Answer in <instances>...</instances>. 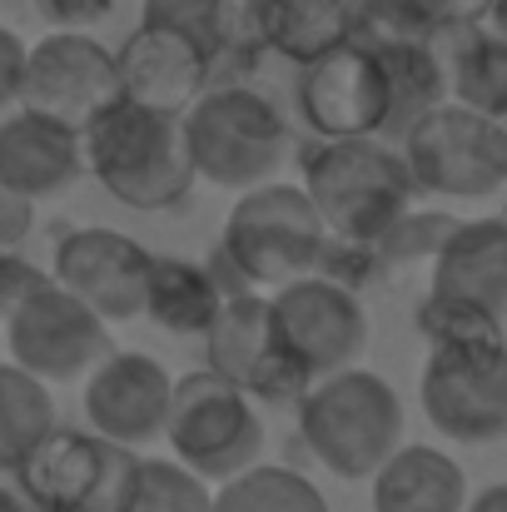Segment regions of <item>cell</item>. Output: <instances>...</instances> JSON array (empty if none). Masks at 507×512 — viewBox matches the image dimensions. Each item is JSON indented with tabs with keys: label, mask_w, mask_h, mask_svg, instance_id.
Instances as JSON below:
<instances>
[{
	"label": "cell",
	"mask_w": 507,
	"mask_h": 512,
	"mask_svg": "<svg viewBox=\"0 0 507 512\" xmlns=\"http://www.w3.org/2000/svg\"><path fill=\"white\" fill-rule=\"evenodd\" d=\"M329 249V229L304 184H254L239 189V204L224 219V239L214 254V279L224 294L279 289L299 274H319Z\"/></svg>",
	"instance_id": "obj_1"
},
{
	"label": "cell",
	"mask_w": 507,
	"mask_h": 512,
	"mask_svg": "<svg viewBox=\"0 0 507 512\" xmlns=\"http://www.w3.org/2000/svg\"><path fill=\"white\" fill-rule=\"evenodd\" d=\"M80 140H85V174H95L105 194L130 209H174L199 179L184 150L179 115L135 105L125 95L110 100L80 130Z\"/></svg>",
	"instance_id": "obj_2"
},
{
	"label": "cell",
	"mask_w": 507,
	"mask_h": 512,
	"mask_svg": "<svg viewBox=\"0 0 507 512\" xmlns=\"http://www.w3.org/2000/svg\"><path fill=\"white\" fill-rule=\"evenodd\" d=\"M304 189L324 229L343 244H373L418 194L403 150L383 135L319 140L304 155Z\"/></svg>",
	"instance_id": "obj_3"
},
{
	"label": "cell",
	"mask_w": 507,
	"mask_h": 512,
	"mask_svg": "<svg viewBox=\"0 0 507 512\" xmlns=\"http://www.w3.org/2000/svg\"><path fill=\"white\" fill-rule=\"evenodd\" d=\"M299 438L343 483L373 478L403 448V398L378 373L348 363L299 398Z\"/></svg>",
	"instance_id": "obj_4"
},
{
	"label": "cell",
	"mask_w": 507,
	"mask_h": 512,
	"mask_svg": "<svg viewBox=\"0 0 507 512\" xmlns=\"http://www.w3.org/2000/svg\"><path fill=\"white\" fill-rule=\"evenodd\" d=\"M184 150L204 184L254 189L269 184L289 160V125L279 105L249 85L204 90L184 115Z\"/></svg>",
	"instance_id": "obj_5"
},
{
	"label": "cell",
	"mask_w": 507,
	"mask_h": 512,
	"mask_svg": "<svg viewBox=\"0 0 507 512\" xmlns=\"http://www.w3.org/2000/svg\"><path fill=\"white\" fill-rule=\"evenodd\" d=\"M169 453L199 473L204 483H229L244 468L264 463V418L259 403L229 383L224 373H214L209 363L174 378V398H169V423H165Z\"/></svg>",
	"instance_id": "obj_6"
},
{
	"label": "cell",
	"mask_w": 507,
	"mask_h": 512,
	"mask_svg": "<svg viewBox=\"0 0 507 512\" xmlns=\"http://www.w3.org/2000/svg\"><path fill=\"white\" fill-rule=\"evenodd\" d=\"M418 194L443 199H488L507 184V140L498 115L468 105H438L398 140Z\"/></svg>",
	"instance_id": "obj_7"
},
{
	"label": "cell",
	"mask_w": 507,
	"mask_h": 512,
	"mask_svg": "<svg viewBox=\"0 0 507 512\" xmlns=\"http://www.w3.org/2000/svg\"><path fill=\"white\" fill-rule=\"evenodd\" d=\"M418 398L428 423L468 448L507 438V339L438 343L423 363Z\"/></svg>",
	"instance_id": "obj_8"
},
{
	"label": "cell",
	"mask_w": 507,
	"mask_h": 512,
	"mask_svg": "<svg viewBox=\"0 0 507 512\" xmlns=\"http://www.w3.org/2000/svg\"><path fill=\"white\" fill-rule=\"evenodd\" d=\"M204 363L214 373H224L229 383H239L254 403H269V408L299 403L314 383L279 339L264 289H244L219 304L214 324L204 329Z\"/></svg>",
	"instance_id": "obj_9"
},
{
	"label": "cell",
	"mask_w": 507,
	"mask_h": 512,
	"mask_svg": "<svg viewBox=\"0 0 507 512\" xmlns=\"http://www.w3.org/2000/svg\"><path fill=\"white\" fill-rule=\"evenodd\" d=\"M0 343L10 348V358L20 368H30L45 383H70L85 378L105 353H110V324L75 299L65 284H55L50 274L20 299V309L10 314Z\"/></svg>",
	"instance_id": "obj_10"
},
{
	"label": "cell",
	"mask_w": 507,
	"mask_h": 512,
	"mask_svg": "<svg viewBox=\"0 0 507 512\" xmlns=\"http://www.w3.org/2000/svg\"><path fill=\"white\" fill-rule=\"evenodd\" d=\"M299 120L314 140H353V135H383V65L368 35L343 40L334 50L299 65L294 80Z\"/></svg>",
	"instance_id": "obj_11"
},
{
	"label": "cell",
	"mask_w": 507,
	"mask_h": 512,
	"mask_svg": "<svg viewBox=\"0 0 507 512\" xmlns=\"http://www.w3.org/2000/svg\"><path fill=\"white\" fill-rule=\"evenodd\" d=\"M269 309H274V329L284 348L314 383L358 363V353L368 348V314L358 294L329 274H299L279 284Z\"/></svg>",
	"instance_id": "obj_12"
},
{
	"label": "cell",
	"mask_w": 507,
	"mask_h": 512,
	"mask_svg": "<svg viewBox=\"0 0 507 512\" xmlns=\"http://www.w3.org/2000/svg\"><path fill=\"white\" fill-rule=\"evenodd\" d=\"M110 100H120L115 50L100 45L90 30H50L45 40L30 45L20 105L85 130Z\"/></svg>",
	"instance_id": "obj_13"
},
{
	"label": "cell",
	"mask_w": 507,
	"mask_h": 512,
	"mask_svg": "<svg viewBox=\"0 0 507 512\" xmlns=\"http://www.w3.org/2000/svg\"><path fill=\"white\" fill-rule=\"evenodd\" d=\"M150 264L155 254L135 244L120 229H70L55 244L50 279L65 284L75 299H85L105 324H130L145 314V289H150Z\"/></svg>",
	"instance_id": "obj_14"
},
{
	"label": "cell",
	"mask_w": 507,
	"mask_h": 512,
	"mask_svg": "<svg viewBox=\"0 0 507 512\" xmlns=\"http://www.w3.org/2000/svg\"><path fill=\"white\" fill-rule=\"evenodd\" d=\"M174 378L160 358L135 348H110L85 373V423L100 438H115L125 448H145L165 438Z\"/></svg>",
	"instance_id": "obj_15"
},
{
	"label": "cell",
	"mask_w": 507,
	"mask_h": 512,
	"mask_svg": "<svg viewBox=\"0 0 507 512\" xmlns=\"http://www.w3.org/2000/svg\"><path fill=\"white\" fill-rule=\"evenodd\" d=\"M115 70H120L125 100L165 110V115H184L209 90L214 50L184 30L140 20V30H130V40L115 50Z\"/></svg>",
	"instance_id": "obj_16"
},
{
	"label": "cell",
	"mask_w": 507,
	"mask_h": 512,
	"mask_svg": "<svg viewBox=\"0 0 507 512\" xmlns=\"http://www.w3.org/2000/svg\"><path fill=\"white\" fill-rule=\"evenodd\" d=\"M85 174V140L75 125L40 115L30 105L0 120V179L30 199L65 194Z\"/></svg>",
	"instance_id": "obj_17"
},
{
	"label": "cell",
	"mask_w": 507,
	"mask_h": 512,
	"mask_svg": "<svg viewBox=\"0 0 507 512\" xmlns=\"http://www.w3.org/2000/svg\"><path fill=\"white\" fill-rule=\"evenodd\" d=\"M383 65V90H388V110H383V140H403L418 120H428L438 105H448V60L438 55L433 35L418 30H388V35H368Z\"/></svg>",
	"instance_id": "obj_18"
},
{
	"label": "cell",
	"mask_w": 507,
	"mask_h": 512,
	"mask_svg": "<svg viewBox=\"0 0 507 512\" xmlns=\"http://www.w3.org/2000/svg\"><path fill=\"white\" fill-rule=\"evenodd\" d=\"M433 294L473 299L507 319V219H458L448 244L433 259Z\"/></svg>",
	"instance_id": "obj_19"
},
{
	"label": "cell",
	"mask_w": 507,
	"mask_h": 512,
	"mask_svg": "<svg viewBox=\"0 0 507 512\" xmlns=\"http://www.w3.org/2000/svg\"><path fill=\"white\" fill-rule=\"evenodd\" d=\"M373 512H468V478L448 453L403 443L373 473Z\"/></svg>",
	"instance_id": "obj_20"
},
{
	"label": "cell",
	"mask_w": 507,
	"mask_h": 512,
	"mask_svg": "<svg viewBox=\"0 0 507 512\" xmlns=\"http://www.w3.org/2000/svg\"><path fill=\"white\" fill-rule=\"evenodd\" d=\"M25 473L35 483V493L50 503L55 512H75L85 503L90 483L100 478L105 463V438L95 428H50L25 458Z\"/></svg>",
	"instance_id": "obj_21"
},
{
	"label": "cell",
	"mask_w": 507,
	"mask_h": 512,
	"mask_svg": "<svg viewBox=\"0 0 507 512\" xmlns=\"http://www.w3.org/2000/svg\"><path fill=\"white\" fill-rule=\"evenodd\" d=\"M224 284L214 279L209 264H189L174 254H155L150 264V289H145V314L169 329V334H199L214 324L219 304H224Z\"/></svg>",
	"instance_id": "obj_22"
},
{
	"label": "cell",
	"mask_w": 507,
	"mask_h": 512,
	"mask_svg": "<svg viewBox=\"0 0 507 512\" xmlns=\"http://www.w3.org/2000/svg\"><path fill=\"white\" fill-rule=\"evenodd\" d=\"M448 95L468 110L507 115V40L488 25L448 35Z\"/></svg>",
	"instance_id": "obj_23"
},
{
	"label": "cell",
	"mask_w": 507,
	"mask_h": 512,
	"mask_svg": "<svg viewBox=\"0 0 507 512\" xmlns=\"http://www.w3.org/2000/svg\"><path fill=\"white\" fill-rule=\"evenodd\" d=\"M358 35H363V15L353 0H279L274 5V55L294 65Z\"/></svg>",
	"instance_id": "obj_24"
},
{
	"label": "cell",
	"mask_w": 507,
	"mask_h": 512,
	"mask_svg": "<svg viewBox=\"0 0 507 512\" xmlns=\"http://www.w3.org/2000/svg\"><path fill=\"white\" fill-rule=\"evenodd\" d=\"M55 398L50 383L20 368L15 358L0 363V463L25 458L50 428H55Z\"/></svg>",
	"instance_id": "obj_25"
},
{
	"label": "cell",
	"mask_w": 507,
	"mask_h": 512,
	"mask_svg": "<svg viewBox=\"0 0 507 512\" xmlns=\"http://www.w3.org/2000/svg\"><path fill=\"white\" fill-rule=\"evenodd\" d=\"M214 512H329V503L304 473L279 463H254L239 478L219 483Z\"/></svg>",
	"instance_id": "obj_26"
},
{
	"label": "cell",
	"mask_w": 507,
	"mask_h": 512,
	"mask_svg": "<svg viewBox=\"0 0 507 512\" xmlns=\"http://www.w3.org/2000/svg\"><path fill=\"white\" fill-rule=\"evenodd\" d=\"M274 5L279 0H214L209 15L214 65L229 60L239 70H254L264 55H274Z\"/></svg>",
	"instance_id": "obj_27"
},
{
	"label": "cell",
	"mask_w": 507,
	"mask_h": 512,
	"mask_svg": "<svg viewBox=\"0 0 507 512\" xmlns=\"http://www.w3.org/2000/svg\"><path fill=\"white\" fill-rule=\"evenodd\" d=\"M418 334L433 343H503V314L473 304V299H453V294H433L418 304Z\"/></svg>",
	"instance_id": "obj_28"
},
{
	"label": "cell",
	"mask_w": 507,
	"mask_h": 512,
	"mask_svg": "<svg viewBox=\"0 0 507 512\" xmlns=\"http://www.w3.org/2000/svg\"><path fill=\"white\" fill-rule=\"evenodd\" d=\"M453 229H458L453 214H443V209H413V204H408V209L373 239V254H378V264H423V259L433 264Z\"/></svg>",
	"instance_id": "obj_29"
},
{
	"label": "cell",
	"mask_w": 507,
	"mask_h": 512,
	"mask_svg": "<svg viewBox=\"0 0 507 512\" xmlns=\"http://www.w3.org/2000/svg\"><path fill=\"white\" fill-rule=\"evenodd\" d=\"M130 512H214V493L199 473H189L179 458H145L140 468V488Z\"/></svg>",
	"instance_id": "obj_30"
},
{
	"label": "cell",
	"mask_w": 507,
	"mask_h": 512,
	"mask_svg": "<svg viewBox=\"0 0 507 512\" xmlns=\"http://www.w3.org/2000/svg\"><path fill=\"white\" fill-rule=\"evenodd\" d=\"M140 468H145L140 448H125V443L105 438V463H100V478L90 483L85 503H80L75 512H130V503H135V488H140Z\"/></svg>",
	"instance_id": "obj_31"
},
{
	"label": "cell",
	"mask_w": 507,
	"mask_h": 512,
	"mask_svg": "<svg viewBox=\"0 0 507 512\" xmlns=\"http://www.w3.org/2000/svg\"><path fill=\"white\" fill-rule=\"evenodd\" d=\"M488 10H493V0H403L408 30L433 35V40H448V35H458V30L483 25Z\"/></svg>",
	"instance_id": "obj_32"
},
{
	"label": "cell",
	"mask_w": 507,
	"mask_h": 512,
	"mask_svg": "<svg viewBox=\"0 0 507 512\" xmlns=\"http://www.w3.org/2000/svg\"><path fill=\"white\" fill-rule=\"evenodd\" d=\"M209 15H214V0H145L140 5V20L145 25L184 30V35L204 40V45H209Z\"/></svg>",
	"instance_id": "obj_33"
},
{
	"label": "cell",
	"mask_w": 507,
	"mask_h": 512,
	"mask_svg": "<svg viewBox=\"0 0 507 512\" xmlns=\"http://www.w3.org/2000/svg\"><path fill=\"white\" fill-rule=\"evenodd\" d=\"M35 204L40 199H30V194H20L15 184L0 179V249L5 254L25 249V239L35 234Z\"/></svg>",
	"instance_id": "obj_34"
},
{
	"label": "cell",
	"mask_w": 507,
	"mask_h": 512,
	"mask_svg": "<svg viewBox=\"0 0 507 512\" xmlns=\"http://www.w3.org/2000/svg\"><path fill=\"white\" fill-rule=\"evenodd\" d=\"M40 279H45V269H35L20 249H15V254H5V249H0V334H5L10 314L20 309V299H25Z\"/></svg>",
	"instance_id": "obj_35"
},
{
	"label": "cell",
	"mask_w": 507,
	"mask_h": 512,
	"mask_svg": "<svg viewBox=\"0 0 507 512\" xmlns=\"http://www.w3.org/2000/svg\"><path fill=\"white\" fill-rule=\"evenodd\" d=\"M35 10L55 30H90V25L110 20L115 0H35Z\"/></svg>",
	"instance_id": "obj_36"
},
{
	"label": "cell",
	"mask_w": 507,
	"mask_h": 512,
	"mask_svg": "<svg viewBox=\"0 0 507 512\" xmlns=\"http://www.w3.org/2000/svg\"><path fill=\"white\" fill-rule=\"evenodd\" d=\"M25 55H30V45H25V40L10 30V25H0V115H5L10 105H20Z\"/></svg>",
	"instance_id": "obj_37"
},
{
	"label": "cell",
	"mask_w": 507,
	"mask_h": 512,
	"mask_svg": "<svg viewBox=\"0 0 507 512\" xmlns=\"http://www.w3.org/2000/svg\"><path fill=\"white\" fill-rule=\"evenodd\" d=\"M0 512H55L35 493V483H30V473H25L20 458L15 463H0Z\"/></svg>",
	"instance_id": "obj_38"
},
{
	"label": "cell",
	"mask_w": 507,
	"mask_h": 512,
	"mask_svg": "<svg viewBox=\"0 0 507 512\" xmlns=\"http://www.w3.org/2000/svg\"><path fill=\"white\" fill-rule=\"evenodd\" d=\"M363 15V35H388V30H408L403 20V0H353Z\"/></svg>",
	"instance_id": "obj_39"
},
{
	"label": "cell",
	"mask_w": 507,
	"mask_h": 512,
	"mask_svg": "<svg viewBox=\"0 0 507 512\" xmlns=\"http://www.w3.org/2000/svg\"><path fill=\"white\" fill-rule=\"evenodd\" d=\"M468 512H507V483H493V488H483L473 503H468Z\"/></svg>",
	"instance_id": "obj_40"
},
{
	"label": "cell",
	"mask_w": 507,
	"mask_h": 512,
	"mask_svg": "<svg viewBox=\"0 0 507 512\" xmlns=\"http://www.w3.org/2000/svg\"><path fill=\"white\" fill-rule=\"evenodd\" d=\"M483 25H488V30H498V35L507 40V0H493V10H488V20H483Z\"/></svg>",
	"instance_id": "obj_41"
},
{
	"label": "cell",
	"mask_w": 507,
	"mask_h": 512,
	"mask_svg": "<svg viewBox=\"0 0 507 512\" xmlns=\"http://www.w3.org/2000/svg\"><path fill=\"white\" fill-rule=\"evenodd\" d=\"M498 125H503V140H507V115H498Z\"/></svg>",
	"instance_id": "obj_42"
},
{
	"label": "cell",
	"mask_w": 507,
	"mask_h": 512,
	"mask_svg": "<svg viewBox=\"0 0 507 512\" xmlns=\"http://www.w3.org/2000/svg\"><path fill=\"white\" fill-rule=\"evenodd\" d=\"M503 219H507V209H503Z\"/></svg>",
	"instance_id": "obj_43"
}]
</instances>
